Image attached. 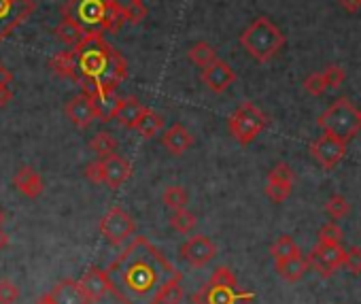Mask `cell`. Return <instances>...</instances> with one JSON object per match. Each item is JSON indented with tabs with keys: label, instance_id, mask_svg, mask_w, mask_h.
<instances>
[{
	"label": "cell",
	"instance_id": "cell-15",
	"mask_svg": "<svg viewBox=\"0 0 361 304\" xmlns=\"http://www.w3.org/2000/svg\"><path fill=\"white\" fill-rule=\"evenodd\" d=\"M66 117L71 119V123H75L77 128H87L98 119V113L94 109V102L87 94H77L66 102Z\"/></svg>",
	"mask_w": 361,
	"mask_h": 304
},
{
	"label": "cell",
	"instance_id": "cell-12",
	"mask_svg": "<svg viewBox=\"0 0 361 304\" xmlns=\"http://www.w3.org/2000/svg\"><path fill=\"white\" fill-rule=\"evenodd\" d=\"M217 255V247L215 243L204 236V234H196L190 236L183 245H180V257H183L190 266L194 268H202L207 266L213 257Z\"/></svg>",
	"mask_w": 361,
	"mask_h": 304
},
{
	"label": "cell",
	"instance_id": "cell-10",
	"mask_svg": "<svg viewBox=\"0 0 361 304\" xmlns=\"http://www.w3.org/2000/svg\"><path fill=\"white\" fill-rule=\"evenodd\" d=\"M310 156L323 171H334L346 156V142L331 134H323L310 142Z\"/></svg>",
	"mask_w": 361,
	"mask_h": 304
},
{
	"label": "cell",
	"instance_id": "cell-32",
	"mask_svg": "<svg viewBox=\"0 0 361 304\" xmlns=\"http://www.w3.org/2000/svg\"><path fill=\"white\" fill-rule=\"evenodd\" d=\"M348 211H350V205H348V200H346L344 196H340V194L331 196V198L327 200V205H325V213H327L331 219H342V217L348 215Z\"/></svg>",
	"mask_w": 361,
	"mask_h": 304
},
{
	"label": "cell",
	"instance_id": "cell-25",
	"mask_svg": "<svg viewBox=\"0 0 361 304\" xmlns=\"http://www.w3.org/2000/svg\"><path fill=\"white\" fill-rule=\"evenodd\" d=\"M49 68H51L58 77H64V79H71V81H75V83H77L73 49H66V51L56 54V56L49 60Z\"/></svg>",
	"mask_w": 361,
	"mask_h": 304
},
{
	"label": "cell",
	"instance_id": "cell-48",
	"mask_svg": "<svg viewBox=\"0 0 361 304\" xmlns=\"http://www.w3.org/2000/svg\"><path fill=\"white\" fill-rule=\"evenodd\" d=\"M359 117H361V111H359Z\"/></svg>",
	"mask_w": 361,
	"mask_h": 304
},
{
	"label": "cell",
	"instance_id": "cell-6",
	"mask_svg": "<svg viewBox=\"0 0 361 304\" xmlns=\"http://www.w3.org/2000/svg\"><path fill=\"white\" fill-rule=\"evenodd\" d=\"M319 128L323 130V134H331L348 145L361 130V117H359V111L353 107V102L342 96V98H336L321 113Z\"/></svg>",
	"mask_w": 361,
	"mask_h": 304
},
{
	"label": "cell",
	"instance_id": "cell-4",
	"mask_svg": "<svg viewBox=\"0 0 361 304\" xmlns=\"http://www.w3.org/2000/svg\"><path fill=\"white\" fill-rule=\"evenodd\" d=\"M240 47L259 64L270 62L283 47H285V35L281 28L270 22L268 18H255L238 37Z\"/></svg>",
	"mask_w": 361,
	"mask_h": 304
},
{
	"label": "cell",
	"instance_id": "cell-35",
	"mask_svg": "<svg viewBox=\"0 0 361 304\" xmlns=\"http://www.w3.org/2000/svg\"><path fill=\"white\" fill-rule=\"evenodd\" d=\"M304 90L310 94V96H323L329 87L325 83V77L323 73H312L304 79Z\"/></svg>",
	"mask_w": 361,
	"mask_h": 304
},
{
	"label": "cell",
	"instance_id": "cell-18",
	"mask_svg": "<svg viewBox=\"0 0 361 304\" xmlns=\"http://www.w3.org/2000/svg\"><path fill=\"white\" fill-rule=\"evenodd\" d=\"M130 177H132V164L126 158L117 154L104 158V183L111 190H119Z\"/></svg>",
	"mask_w": 361,
	"mask_h": 304
},
{
	"label": "cell",
	"instance_id": "cell-19",
	"mask_svg": "<svg viewBox=\"0 0 361 304\" xmlns=\"http://www.w3.org/2000/svg\"><path fill=\"white\" fill-rule=\"evenodd\" d=\"M13 188L18 192H22L26 198H39L45 190V183L41 179V175L30 169V166H22L16 175H13Z\"/></svg>",
	"mask_w": 361,
	"mask_h": 304
},
{
	"label": "cell",
	"instance_id": "cell-30",
	"mask_svg": "<svg viewBox=\"0 0 361 304\" xmlns=\"http://www.w3.org/2000/svg\"><path fill=\"white\" fill-rule=\"evenodd\" d=\"M196 226H198V219H196V215L190 213L188 209L174 211V213L170 215V228L176 230L178 234H190V232L196 230Z\"/></svg>",
	"mask_w": 361,
	"mask_h": 304
},
{
	"label": "cell",
	"instance_id": "cell-39",
	"mask_svg": "<svg viewBox=\"0 0 361 304\" xmlns=\"http://www.w3.org/2000/svg\"><path fill=\"white\" fill-rule=\"evenodd\" d=\"M20 298V289L13 281L3 279L0 281V304H13Z\"/></svg>",
	"mask_w": 361,
	"mask_h": 304
},
{
	"label": "cell",
	"instance_id": "cell-13",
	"mask_svg": "<svg viewBox=\"0 0 361 304\" xmlns=\"http://www.w3.org/2000/svg\"><path fill=\"white\" fill-rule=\"evenodd\" d=\"M291 190H293V171L289 164L285 162H279L270 173H268V181H266V196L281 205L285 202L289 196H291Z\"/></svg>",
	"mask_w": 361,
	"mask_h": 304
},
{
	"label": "cell",
	"instance_id": "cell-23",
	"mask_svg": "<svg viewBox=\"0 0 361 304\" xmlns=\"http://www.w3.org/2000/svg\"><path fill=\"white\" fill-rule=\"evenodd\" d=\"M164 123H166V119H164L159 113H155V111H151V109H145L142 115L138 117L134 130H136L142 138H153L157 132L164 130Z\"/></svg>",
	"mask_w": 361,
	"mask_h": 304
},
{
	"label": "cell",
	"instance_id": "cell-16",
	"mask_svg": "<svg viewBox=\"0 0 361 304\" xmlns=\"http://www.w3.org/2000/svg\"><path fill=\"white\" fill-rule=\"evenodd\" d=\"M79 287L81 291L85 293L87 302L94 304V302H100L106 293H109V279H106V272L98 266H90L83 276L79 279Z\"/></svg>",
	"mask_w": 361,
	"mask_h": 304
},
{
	"label": "cell",
	"instance_id": "cell-27",
	"mask_svg": "<svg viewBox=\"0 0 361 304\" xmlns=\"http://www.w3.org/2000/svg\"><path fill=\"white\" fill-rule=\"evenodd\" d=\"M188 58L192 64H196L198 68H207L209 64H213L217 60V51L213 45H209L207 41H198L190 47L188 51Z\"/></svg>",
	"mask_w": 361,
	"mask_h": 304
},
{
	"label": "cell",
	"instance_id": "cell-2",
	"mask_svg": "<svg viewBox=\"0 0 361 304\" xmlns=\"http://www.w3.org/2000/svg\"><path fill=\"white\" fill-rule=\"evenodd\" d=\"M77 85L83 94L117 92L128 79V62L102 35H85L81 43L73 47Z\"/></svg>",
	"mask_w": 361,
	"mask_h": 304
},
{
	"label": "cell",
	"instance_id": "cell-43",
	"mask_svg": "<svg viewBox=\"0 0 361 304\" xmlns=\"http://www.w3.org/2000/svg\"><path fill=\"white\" fill-rule=\"evenodd\" d=\"M11 98H13L11 87H3V90H0V107H7L11 102Z\"/></svg>",
	"mask_w": 361,
	"mask_h": 304
},
{
	"label": "cell",
	"instance_id": "cell-31",
	"mask_svg": "<svg viewBox=\"0 0 361 304\" xmlns=\"http://www.w3.org/2000/svg\"><path fill=\"white\" fill-rule=\"evenodd\" d=\"M161 202L166 209H170L172 213L174 211H180V209H185L188 205V194L185 190L180 188V186H168L161 194Z\"/></svg>",
	"mask_w": 361,
	"mask_h": 304
},
{
	"label": "cell",
	"instance_id": "cell-9",
	"mask_svg": "<svg viewBox=\"0 0 361 304\" xmlns=\"http://www.w3.org/2000/svg\"><path fill=\"white\" fill-rule=\"evenodd\" d=\"M35 9V0H0V41H5L16 28H20Z\"/></svg>",
	"mask_w": 361,
	"mask_h": 304
},
{
	"label": "cell",
	"instance_id": "cell-14",
	"mask_svg": "<svg viewBox=\"0 0 361 304\" xmlns=\"http://www.w3.org/2000/svg\"><path fill=\"white\" fill-rule=\"evenodd\" d=\"M236 81V73L232 66L224 60H215L207 68H202V83L213 92V94H224L232 83Z\"/></svg>",
	"mask_w": 361,
	"mask_h": 304
},
{
	"label": "cell",
	"instance_id": "cell-22",
	"mask_svg": "<svg viewBox=\"0 0 361 304\" xmlns=\"http://www.w3.org/2000/svg\"><path fill=\"white\" fill-rule=\"evenodd\" d=\"M306 270H308V260H306L302 253H298V255H293V257H289V260L276 262V272H279V276L285 279L287 283L300 281V279L306 274Z\"/></svg>",
	"mask_w": 361,
	"mask_h": 304
},
{
	"label": "cell",
	"instance_id": "cell-7",
	"mask_svg": "<svg viewBox=\"0 0 361 304\" xmlns=\"http://www.w3.org/2000/svg\"><path fill=\"white\" fill-rule=\"evenodd\" d=\"M268 126V115L253 102H243L228 119L230 134L238 145H251Z\"/></svg>",
	"mask_w": 361,
	"mask_h": 304
},
{
	"label": "cell",
	"instance_id": "cell-41",
	"mask_svg": "<svg viewBox=\"0 0 361 304\" xmlns=\"http://www.w3.org/2000/svg\"><path fill=\"white\" fill-rule=\"evenodd\" d=\"M11 81H13V75H11V71L0 62V90L3 87H9L11 85Z\"/></svg>",
	"mask_w": 361,
	"mask_h": 304
},
{
	"label": "cell",
	"instance_id": "cell-28",
	"mask_svg": "<svg viewBox=\"0 0 361 304\" xmlns=\"http://www.w3.org/2000/svg\"><path fill=\"white\" fill-rule=\"evenodd\" d=\"M270 253H272L274 262H283V260H289V257H293V255H298L302 251H300V247L295 245V241L289 234H283V236H279L274 241V245L270 247Z\"/></svg>",
	"mask_w": 361,
	"mask_h": 304
},
{
	"label": "cell",
	"instance_id": "cell-17",
	"mask_svg": "<svg viewBox=\"0 0 361 304\" xmlns=\"http://www.w3.org/2000/svg\"><path fill=\"white\" fill-rule=\"evenodd\" d=\"M161 145H164V149L168 151V154L183 156L185 151L194 145V136H192V132L183 123H172L170 128L164 130Z\"/></svg>",
	"mask_w": 361,
	"mask_h": 304
},
{
	"label": "cell",
	"instance_id": "cell-8",
	"mask_svg": "<svg viewBox=\"0 0 361 304\" xmlns=\"http://www.w3.org/2000/svg\"><path fill=\"white\" fill-rule=\"evenodd\" d=\"M134 219L130 217L128 211L121 207H113L106 211V215L100 219V234L115 247L123 245L132 234H134Z\"/></svg>",
	"mask_w": 361,
	"mask_h": 304
},
{
	"label": "cell",
	"instance_id": "cell-21",
	"mask_svg": "<svg viewBox=\"0 0 361 304\" xmlns=\"http://www.w3.org/2000/svg\"><path fill=\"white\" fill-rule=\"evenodd\" d=\"M49 296L54 304H90L85 293L79 287V281H73V279H64L58 285H54Z\"/></svg>",
	"mask_w": 361,
	"mask_h": 304
},
{
	"label": "cell",
	"instance_id": "cell-1",
	"mask_svg": "<svg viewBox=\"0 0 361 304\" xmlns=\"http://www.w3.org/2000/svg\"><path fill=\"white\" fill-rule=\"evenodd\" d=\"M104 272L109 291L121 304H157L170 283L183 279L147 236H136Z\"/></svg>",
	"mask_w": 361,
	"mask_h": 304
},
{
	"label": "cell",
	"instance_id": "cell-42",
	"mask_svg": "<svg viewBox=\"0 0 361 304\" xmlns=\"http://www.w3.org/2000/svg\"><path fill=\"white\" fill-rule=\"evenodd\" d=\"M340 5L346 13H357L361 9V0H340Z\"/></svg>",
	"mask_w": 361,
	"mask_h": 304
},
{
	"label": "cell",
	"instance_id": "cell-5",
	"mask_svg": "<svg viewBox=\"0 0 361 304\" xmlns=\"http://www.w3.org/2000/svg\"><path fill=\"white\" fill-rule=\"evenodd\" d=\"M194 304H249L253 293L238 289V281L228 266H219L211 281L194 293Z\"/></svg>",
	"mask_w": 361,
	"mask_h": 304
},
{
	"label": "cell",
	"instance_id": "cell-45",
	"mask_svg": "<svg viewBox=\"0 0 361 304\" xmlns=\"http://www.w3.org/2000/svg\"><path fill=\"white\" fill-rule=\"evenodd\" d=\"M35 304H54V300H51V296H49V291H47V293H43Z\"/></svg>",
	"mask_w": 361,
	"mask_h": 304
},
{
	"label": "cell",
	"instance_id": "cell-26",
	"mask_svg": "<svg viewBox=\"0 0 361 304\" xmlns=\"http://www.w3.org/2000/svg\"><path fill=\"white\" fill-rule=\"evenodd\" d=\"M56 35H58V39H60L62 43H66L71 49H73L77 43H81L83 37H85L83 28H81L75 20H71V18H62V22L56 26Z\"/></svg>",
	"mask_w": 361,
	"mask_h": 304
},
{
	"label": "cell",
	"instance_id": "cell-44",
	"mask_svg": "<svg viewBox=\"0 0 361 304\" xmlns=\"http://www.w3.org/2000/svg\"><path fill=\"white\" fill-rule=\"evenodd\" d=\"M7 245H9V234H7L3 228H0V251H3Z\"/></svg>",
	"mask_w": 361,
	"mask_h": 304
},
{
	"label": "cell",
	"instance_id": "cell-38",
	"mask_svg": "<svg viewBox=\"0 0 361 304\" xmlns=\"http://www.w3.org/2000/svg\"><path fill=\"white\" fill-rule=\"evenodd\" d=\"M321 73H323L325 83H327V87H329V90H331V87H340V85L344 83V79H346L344 71H342L338 64H329V66H325Z\"/></svg>",
	"mask_w": 361,
	"mask_h": 304
},
{
	"label": "cell",
	"instance_id": "cell-24",
	"mask_svg": "<svg viewBox=\"0 0 361 304\" xmlns=\"http://www.w3.org/2000/svg\"><path fill=\"white\" fill-rule=\"evenodd\" d=\"M90 98H92V102H94V109H96L100 121L113 119L115 107H117V102H119L117 92H96V94H92Z\"/></svg>",
	"mask_w": 361,
	"mask_h": 304
},
{
	"label": "cell",
	"instance_id": "cell-3",
	"mask_svg": "<svg viewBox=\"0 0 361 304\" xmlns=\"http://www.w3.org/2000/svg\"><path fill=\"white\" fill-rule=\"evenodd\" d=\"M62 18L75 20L85 35L117 32L126 24L123 7L117 0H66Z\"/></svg>",
	"mask_w": 361,
	"mask_h": 304
},
{
	"label": "cell",
	"instance_id": "cell-34",
	"mask_svg": "<svg viewBox=\"0 0 361 304\" xmlns=\"http://www.w3.org/2000/svg\"><path fill=\"white\" fill-rule=\"evenodd\" d=\"M147 18V7L136 0H130L128 5H123V20L126 24H138Z\"/></svg>",
	"mask_w": 361,
	"mask_h": 304
},
{
	"label": "cell",
	"instance_id": "cell-29",
	"mask_svg": "<svg viewBox=\"0 0 361 304\" xmlns=\"http://www.w3.org/2000/svg\"><path fill=\"white\" fill-rule=\"evenodd\" d=\"M90 149L94 151V154L98 158H109L115 154V149H117V140L113 138V134L109 132H98L92 140H90Z\"/></svg>",
	"mask_w": 361,
	"mask_h": 304
},
{
	"label": "cell",
	"instance_id": "cell-37",
	"mask_svg": "<svg viewBox=\"0 0 361 304\" xmlns=\"http://www.w3.org/2000/svg\"><path fill=\"white\" fill-rule=\"evenodd\" d=\"M342 268H346L353 274H361V247H350L348 251H344Z\"/></svg>",
	"mask_w": 361,
	"mask_h": 304
},
{
	"label": "cell",
	"instance_id": "cell-40",
	"mask_svg": "<svg viewBox=\"0 0 361 304\" xmlns=\"http://www.w3.org/2000/svg\"><path fill=\"white\" fill-rule=\"evenodd\" d=\"M85 177H87L92 183H96V186L104 183V160L98 158V160L90 162V164L85 166Z\"/></svg>",
	"mask_w": 361,
	"mask_h": 304
},
{
	"label": "cell",
	"instance_id": "cell-46",
	"mask_svg": "<svg viewBox=\"0 0 361 304\" xmlns=\"http://www.w3.org/2000/svg\"><path fill=\"white\" fill-rule=\"evenodd\" d=\"M3 221H5V213L0 211V228H3Z\"/></svg>",
	"mask_w": 361,
	"mask_h": 304
},
{
	"label": "cell",
	"instance_id": "cell-11",
	"mask_svg": "<svg viewBox=\"0 0 361 304\" xmlns=\"http://www.w3.org/2000/svg\"><path fill=\"white\" fill-rule=\"evenodd\" d=\"M306 260H308V268L317 270L321 276H329L338 268H342L344 249L340 245H323V243H317Z\"/></svg>",
	"mask_w": 361,
	"mask_h": 304
},
{
	"label": "cell",
	"instance_id": "cell-47",
	"mask_svg": "<svg viewBox=\"0 0 361 304\" xmlns=\"http://www.w3.org/2000/svg\"><path fill=\"white\" fill-rule=\"evenodd\" d=\"M136 3H142V0H136Z\"/></svg>",
	"mask_w": 361,
	"mask_h": 304
},
{
	"label": "cell",
	"instance_id": "cell-33",
	"mask_svg": "<svg viewBox=\"0 0 361 304\" xmlns=\"http://www.w3.org/2000/svg\"><path fill=\"white\" fill-rule=\"evenodd\" d=\"M317 238H319L317 243H323V245H340L342 243V230H340L338 224L329 221V224L321 226Z\"/></svg>",
	"mask_w": 361,
	"mask_h": 304
},
{
	"label": "cell",
	"instance_id": "cell-36",
	"mask_svg": "<svg viewBox=\"0 0 361 304\" xmlns=\"http://www.w3.org/2000/svg\"><path fill=\"white\" fill-rule=\"evenodd\" d=\"M180 300H183V287H180V281H176L161 291L157 304H180Z\"/></svg>",
	"mask_w": 361,
	"mask_h": 304
},
{
	"label": "cell",
	"instance_id": "cell-20",
	"mask_svg": "<svg viewBox=\"0 0 361 304\" xmlns=\"http://www.w3.org/2000/svg\"><path fill=\"white\" fill-rule=\"evenodd\" d=\"M145 109H147V107H145L138 98L126 96V98H119V102H117V107H115V113H113V119H115L119 126L132 128V130H134V126H136V121H138V117L142 115Z\"/></svg>",
	"mask_w": 361,
	"mask_h": 304
}]
</instances>
